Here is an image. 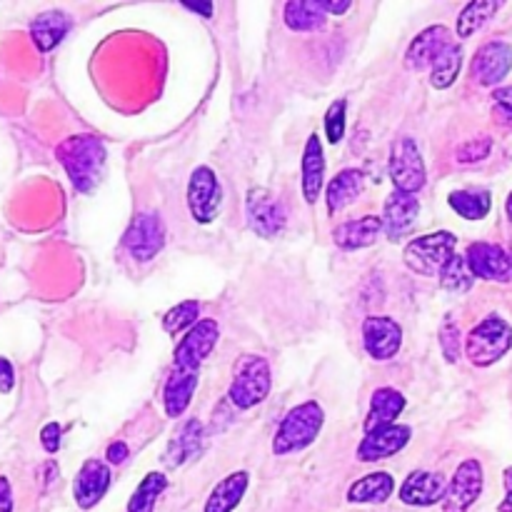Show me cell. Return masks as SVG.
I'll use <instances>...</instances> for the list:
<instances>
[{"mask_svg": "<svg viewBox=\"0 0 512 512\" xmlns=\"http://www.w3.org/2000/svg\"><path fill=\"white\" fill-rule=\"evenodd\" d=\"M460 68H463V48H460L458 43H453L448 45L438 58H435L433 73H430V83H433V88H440V90L450 88V85L458 80Z\"/></svg>", "mask_w": 512, "mask_h": 512, "instance_id": "4dcf8cb0", "label": "cell"}, {"mask_svg": "<svg viewBox=\"0 0 512 512\" xmlns=\"http://www.w3.org/2000/svg\"><path fill=\"white\" fill-rule=\"evenodd\" d=\"M0 512H13V490L5 478H0Z\"/></svg>", "mask_w": 512, "mask_h": 512, "instance_id": "7bdbcfd3", "label": "cell"}, {"mask_svg": "<svg viewBox=\"0 0 512 512\" xmlns=\"http://www.w3.org/2000/svg\"><path fill=\"white\" fill-rule=\"evenodd\" d=\"M198 313L200 305L198 300H185V303H178L173 310L163 315V330L170 335H178L183 330L193 328L198 323Z\"/></svg>", "mask_w": 512, "mask_h": 512, "instance_id": "e575fe53", "label": "cell"}, {"mask_svg": "<svg viewBox=\"0 0 512 512\" xmlns=\"http://www.w3.org/2000/svg\"><path fill=\"white\" fill-rule=\"evenodd\" d=\"M390 180L400 193L415 195L425 185V163L413 138H400L390 150Z\"/></svg>", "mask_w": 512, "mask_h": 512, "instance_id": "8992f818", "label": "cell"}, {"mask_svg": "<svg viewBox=\"0 0 512 512\" xmlns=\"http://www.w3.org/2000/svg\"><path fill=\"white\" fill-rule=\"evenodd\" d=\"M380 233H383V218H378V215H365L360 220H350V223L338 225L333 233V240L340 248L358 250L373 245Z\"/></svg>", "mask_w": 512, "mask_h": 512, "instance_id": "603a6c76", "label": "cell"}, {"mask_svg": "<svg viewBox=\"0 0 512 512\" xmlns=\"http://www.w3.org/2000/svg\"><path fill=\"white\" fill-rule=\"evenodd\" d=\"M493 100H495V105H498L500 113H503L505 118H508L512 123V85H508V88L495 90Z\"/></svg>", "mask_w": 512, "mask_h": 512, "instance_id": "ab89813d", "label": "cell"}, {"mask_svg": "<svg viewBox=\"0 0 512 512\" xmlns=\"http://www.w3.org/2000/svg\"><path fill=\"white\" fill-rule=\"evenodd\" d=\"M448 483L440 473H428V470H415L400 488V500L405 505H418V508H430L438 500L445 498Z\"/></svg>", "mask_w": 512, "mask_h": 512, "instance_id": "ac0fdd59", "label": "cell"}, {"mask_svg": "<svg viewBox=\"0 0 512 512\" xmlns=\"http://www.w3.org/2000/svg\"><path fill=\"white\" fill-rule=\"evenodd\" d=\"M70 30V15L63 10H45L38 18L30 23V38H33L35 48L40 53H48L53 50L60 40L68 35Z\"/></svg>", "mask_w": 512, "mask_h": 512, "instance_id": "cb8c5ba5", "label": "cell"}, {"mask_svg": "<svg viewBox=\"0 0 512 512\" xmlns=\"http://www.w3.org/2000/svg\"><path fill=\"white\" fill-rule=\"evenodd\" d=\"M455 245H458V238H455L453 233H445V230L443 233L423 235V238L413 240V243L405 248L403 260L413 273L433 278V275H440L445 263L453 258Z\"/></svg>", "mask_w": 512, "mask_h": 512, "instance_id": "277c9868", "label": "cell"}, {"mask_svg": "<svg viewBox=\"0 0 512 512\" xmlns=\"http://www.w3.org/2000/svg\"><path fill=\"white\" fill-rule=\"evenodd\" d=\"M220 203H223V190L213 170L205 165L195 168L188 185V208L195 223H213L215 215L220 213Z\"/></svg>", "mask_w": 512, "mask_h": 512, "instance_id": "ba28073f", "label": "cell"}, {"mask_svg": "<svg viewBox=\"0 0 512 512\" xmlns=\"http://www.w3.org/2000/svg\"><path fill=\"white\" fill-rule=\"evenodd\" d=\"M453 43V35H450V30L445 28V25H433V28L423 30V33L410 43L408 53H405V63H408L410 70L428 68V65H433L435 58Z\"/></svg>", "mask_w": 512, "mask_h": 512, "instance_id": "d6986e66", "label": "cell"}, {"mask_svg": "<svg viewBox=\"0 0 512 512\" xmlns=\"http://www.w3.org/2000/svg\"><path fill=\"white\" fill-rule=\"evenodd\" d=\"M165 488H168V480L163 473H148L130 498L128 512H153Z\"/></svg>", "mask_w": 512, "mask_h": 512, "instance_id": "d6a6232c", "label": "cell"}, {"mask_svg": "<svg viewBox=\"0 0 512 512\" xmlns=\"http://www.w3.org/2000/svg\"><path fill=\"white\" fill-rule=\"evenodd\" d=\"M365 188V175L360 170L348 168L343 173H338L333 178V183L328 185V213L335 215L340 210L348 208L350 203L358 200V195Z\"/></svg>", "mask_w": 512, "mask_h": 512, "instance_id": "484cf974", "label": "cell"}, {"mask_svg": "<svg viewBox=\"0 0 512 512\" xmlns=\"http://www.w3.org/2000/svg\"><path fill=\"white\" fill-rule=\"evenodd\" d=\"M123 245L138 263H148L163 250L165 245V225L158 215L140 213L125 230Z\"/></svg>", "mask_w": 512, "mask_h": 512, "instance_id": "52a82bcc", "label": "cell"}, {"mask_svg": "<svg viewBox=\"0 0 512 512\" xmlns=\"http://www.w3.org/2000/svg\"><path fill=\"white\" fill-rule=\"evenodd\" d=\"M483 493V465L465 460L458 465L443 498V512H468Z\"/></svg>", "mask_w": 512, "mask_h": 512, "instance_id": "8fae6325", "label": "cell"}, {"mask_svg": "<svg viewBox=\"0 0 512 512\" xmlns=\"http://www.w3.org/2000/svg\"><path fill=\"white\" fill-rule=\"evenodd\" d=\"M413 430L408 425H390V428L378 430V433L365 435L358 448V458L363 463H378V460L393 458L408 445Z\"/></svg>", "mask_w": 512, "mask_h": 512, "instance_id": "2e32d148", "label": "cell"}, {"mask_svg": "<svg viewBox=\"0 0 512 512\" xmlns=\"http://www.w3.org/2000/svg\"><path fill=\"white\" fill-rule=\"evenodd\" d=\"M363 343L370 358L385 363L393 355H398L400 345H403V328L393 318L373 315L363 323Z\"/></svg>", "mask_w": 512, "mask_h": 512, "instance_id": "7c38bea8", "label": "cell"}, {"mask_svg": "<svg viewBox=\"0 0 512 512\" xmlns=\"http://www.w3.org/2000/svg\"><path fill=\"white\" fill-rule=\"evenodd\" d=\"M323 0H290L285 5V25L290 30H300V33H310V30H320L325 25Z\"/></svg>", "mask_w": 512, "mask_h": 512, "instance_id": "83f0119b", "label": "cell"}, {"mask_svg": "<svg viewBox=\"0 0 512 512\" xmlns=\"http://www.w3.org/2000/svg\"><path fill=\"white\" fill-rule=\"evenodd\" d=\"M185 8L195 10V13L205 15V18H210V15H213V5L210 3H185Z\"/></svg>", "mask_w": 512, "mask_h": 512, "instance_id": "f6af8a7d", "label": "cell"}, {"mask_svg": "<svg viewBox=\"0 0 512 512\" xmlns=\"http://www.w3.org/2000/svg\"><path fill=\"white\" fill-rule=\"evenodd\" d=\"M512 70V45L503 43V40H493V43H485L483 48L475 53L473 60V78L480 85L490 88V85H498L500 80H505Z\"/></svg>", "mask_w": 512, "mask_h": 512, "instance_id": "5bb4252c", "label": "cell"}, {"mask_svg": "<svg viewBox=\"0 0 512 512\" xmlns=\"http://www.w3.org/2000/svg\"><path fill=\"white\" fill-rule=\"evenodd\" d=\"M325 413L315 400L298 405L285 415L283 425L278 428V435L273 440L275 455H290L295 450H303L318 440L320 430H323Z\"/></svg>", "mask_w": 512, "mask_h": 512, "instance_id": "7a4b0ae2", "label": "cell"}, {"mask_svg": "<svg viewBox=\"0 0 512 512\" xmlns=\"http://www.w3.org/2000/svg\"><path fill=\"white\" fill-rule=\"evenodd\" d=\"M220 330L215 320H198L193 328L185 333V338L180 340L178 348H175V368L183 370H195L198 373L203 360L213 353V348L218 345Z\"/></svg>", "mask_w": 512, "mask_h": 512, "instance_id": "30bf717a", "label": "cell"}, {"mask_svg": "<svg viewBox=\"0 0 512 512\" xmlns=\"http://www.w3.org/2000/svg\"><path fill=\"white\" fill-rule=\"evenodd\" d=\"M512 348V328L500 315H488L480 325L470 330L465 340V355L478 368L498 363Z\"/></svg>", "mask_w": 512, "mask_h": 512, "instance_id": "3957f363", "label": "cell"}, {"mask_svg": "<svg viewBox=\"0 0 512 512\" xmlns=\"http://www.w3.org/2000/svg\"><path fill=\"white\" fill-rule=\"evenodd\" d=\"M503 483H505V500L500 503V512H512V468H508L503 473Z\"/></svg>", "mask_w": 512, "mask_h": 512, "instance_id": "ee69618b", "label": "cell"}, {"mask_svg": "<svg viewBox=\"0 0 512 512\" xmlns=\"http://www.w3.org/2000/svg\"><path fill=\"white\" fill-rule=\"evenodd\" d=\"M500 10L498 0H475V3L465 5V10L458 18V38H470L478 33L490 18Z\"/></svg>", "mask_w": 512, "mask_h": 512, "instance_id": "1f68e13d", "label": "cell"}, {"mask_svg": "<svg viewBox=\"0 0 512 512\" xmlns=\"http://www.w3.org/2000/svg\"><path fill=\"white\" fill-rule=\"evenodd\" d=\"M345 110H348V103H345V100H335L328 108V115H325V135H328L330 143H340V140H343Z\"/></svg>", "mask_w": 512, "mask_h": 512, "instance_id": "d590c367", "label": "cell"}, {"mask_svg": "<svg viewBox=\"0 0 512 512\" xmlns=\"http://www.w3.org/2000/svg\"><path fill=\"white\" fill-rule=\"evenodd\" d=\"M490 150H493V140L490 138H475V140H468V143H463L458 148V163L468 165V163H480V160H485L490 155Z\"/></svg>", "mask_w": 512, "mask_h": 512, "instance_id": "8d00e7d4", "label": "cell"}, {"mask_svg": "<svg viewBox=\"0 0 512 512\" xmlns=\"http://www.w3.org/2000/svg\"><path fill=\"white\" fill-rule=\"evenodd\" d=\"M248 480L250 475L243 473V470L220 480L213 493H210L208 503H205V512H233L243 500L245 490H248Z\"/></svg>", "mask_w": 512, "mask_h": 512, "instance_id": "4316f807", "label": "cell"}, {"mask_svg": "<svg viewBox=\"0 0 512 512\" xmlns=\"http://www.w3.org/2000/svg\"><path fill=\"white\" fill-rule=\"evenodd\" d=\"M203 450V425L198 420H185L183 428L173 435L168 450H165V465L168 468H180Z\"/></svg>", "mask_w": 512, "mask_h": 512, "instance_id": "7402d4cb", "label": "cell"}, {"mask_svg": "<svg viewBox=\"0 0 512 512\" xmlns=\"http://www.w3.org/2000/svg\"><path fill=\"white\" fill-rule=\"evenodd\" d=\"M475 275L470 273L468 263H465L463 255H453V258L445 263V268L440 270V285L445 290H453V293H465V290L473 288Z\"/></svg>", "mask_w": 512, "mask_h": 512, "instance_id": "836d02e7", "label": "cell"}, {"mask_svg": "<svg viewBox=\"0 0 512 512\" xmlns=\"http://www.w3.org/2000/svg\"><path fill=\"white\" fill-rule=\"evenodd\" d=\"M420 203L415 195L400 193L395 190L393 195H388L383 210V230L390 240H400L415 228V220H418Z\"/></svg>", "mask_w": 512, "mask_h": 512, "instance_id": "9a60e30c", "label": "cell"}, {"mask_svg": "<svg viewBox=\"0 0 512 512\" xmlns=\"http://www.w3.org/2000/svg\"><path fill=\"white\" fill-rule=\"evenodd\" d=\"M448 203L465 220H483L493 208L488 190H455L450 193Z\"/></svg>", "mask_w": 512, "mask_h": 512, "instance_id": "f546056e", "label": "cell"}, {"mask_svg": "<svg viewBox=\"0 0 512 512\" xmlns=\"http://www.w3.org/2000/svg\"><path fill=\"white\" fill-rule=\"evenodd\" d=\"M505 210H508V218L512 220V193L508 195V203H505Z\"/></svg>", "mask_w": 512, "mask_h": 512, "instance_id": "7dc6e473", "label": "cell"}, {"mask_svg": "<svg viewBox=\"0 0 512 512\" xmlns=\"http://www.w3.org/2000/svg\"><path fill=\"white\" fill-rule=\"evenodd\" d=\"M60 435H63V428L58 423H48L43 430H40V443L48 453H58L60 448Z\"/></svg>", "mask_w": 512, "mask_h": 512, "instance_id": "f35d334b", "label": "cell"}, {"mask_svg": "<svg viewBox=\"0 0 512 512\" xmlns=\"http://www.w3.org/2000/svg\"><path fill=\"white\" fill-rule=\"evenodd\" d=\"M405 410V398L395 388H380L370 400V413L365 420V435L378 433V430L395 425L398 415Z\"/></svg>", "mask_w": 512, "mask_h": 512, "instance_id": "ffe728a7", "label": "cell"}, {"mask_svg": "<svg viewBox=\"0 0 512 512\" xmlns=\"http://www.w3.org/2000/svg\"><path fill=\"white\" fill-rule=\"evenodd\" d=\"M110 485V468L103 460H85L83 468H80L78 478H75V503L78 508L90 510L93 505H98L103 500V495L108 493Z\"/></svg>", "mask_w": 512, "mask_h": 512, "instance_id": "e0dca14e", "label": "cell"}, {"mask_svg": "<svg viewBox=\"0 0 512 512\" xmlns=\"http://www.w3.org/2000/svg\"><path fill=\"white\" fill-rule=\"evenodd\" d=\"M395 480L388 473H373L368 478L358 480V483L350 485L348 500L350 503H385V500L393 495Z\"/></svg>", "mask_w": 512, "mask_h": 512, "instance_id": "f1b7e54d", "label": "cell"}, {"mask_svg": "<svg viewBox=\"0 0 512 512\" xmlns=\"http://www.w3.org/2000/svg\"><path fill=\"white\" fill-rule=\"evenodd\" d=\"M270 393V365L265 358L250 355L243 358L238 373H235L233 385L228 390L230 403L238 410H250L263 403Z\"/></svg>", "mask_w": 512, "mask_h": 512, "instance_id": "5b68a950", "label": "cell"}, {"mask_svg": "<svg viewBox=\"0 0 512 512\" xmlns=\"http://www.w3.org/2000/svg\"><path fill=\"white\" fill-rule=\"evenodd\" d=\"M105 458H108V463H113V465H123L125 460H128V445L113 443L108 448V453H105Z\"/></svg>", "mask_w": 512, "mask_h": 512, "instance_id": "b9f144b4", "label": "cell"}, {"mask_svg": "<svg viewBox=\"0 0 512 512\" xmlns=\"http://www.w3.org/2000/svg\"><path fill=\"white\" fill-rule=\"evenodd\" d=\"M323 8H325V13H345V10L350 8V3L348 0H345V3H328V0H323Z\"/></svg>", "mask_w": 512, "mask_h": 512, "instance_id": "bcb514c9", "label": "cell"}, {"mask_svg": "<svg viewBox=\"0 0 512 512\" xmlns=\"http://www.w3.org/2000/svg\"><path fill=\"white\" fill-rule=\"evenodd\" d=\"M245 210H248L250 228L260 238H275L285 228V223H288V210H285V205L265 188L250 190Z\"/></svg>", "mask_w": 512, "mask_h": 512, "instance_id": "9c48e42d", "label": "cell"}, {"mask_svg": "<svg viewBox=\"0 0 512 512\" xmlns=\"http://www.w3.org/2000/svg\"><path fill=\"white\" fill-rule=\"evenodd\" d=\"M465 263L475 278L495 280V283H508L512 278V260L500 245L473 243L465 253Z\"/></svg>", "mask_w": 512, "mask_h": 512, "instance_id": "4fadbf2b", "label": "cell"}, {"mask_svg": "<svg viewBox=\"0 0 512 512\" xmlns=\"http://www.w3.org/2000/svg\"><path fill=\"white\" fill-rule=\"evenodd\" d=\"M15 385V370L10 360L0 358V393H10Z\"/></svg>", "mask_w": 512, "mask_h": 512, "instance_id": "60d3db41", "label": "cell"}, {"mask_svg": "<svg viewBox=\"0 0 512 512\" xmlns=\"http://www.w3.org/2000/svg\"><path fill=\"white\" fill-rule=\"evenodd\" d=\"M323 180H325L323 143H320L318 135H310L303 153V195L308 203H315V200L320 198Z\"/></svg>", "mask_w": 512, "mask_h": 512, "instance_id": "d4e9b609", "label": "cell"}, {"mask_svg": "<svg viewBox=\"0 0 512 512\" xmlns=\"http://www.w3.org/2000/svg\"><path fill=\"white\" fill-rule=\"evenodd\" d=\"M55 155L78 193H90L98 188L105 160H108L103 140H98L95 135H70L58 145Z\"/></svg>", "mask_w": 512, "mask_h": 512, "instance_id": "6da1fadb", "label": "cell"}, {"mask_svg": "<svg viewBox=\"0 0 512 512\" xmlns=\"http://www.w3.org/2000/svg\"><path fill=\"white\" fill-rule=\"evenodd\" d=\"M195 390H198V373H195V370L173 368V373H170L163 390L165 413H168L170 418H180V415L188 410Z\"/></svg>", "mask_w": 512, "mask_h": 512, "instance_id": "44dd1931", "label": "cell"}, {"mask_svg": "<svg viewBox=\"0 0 512 512\" xmlns=\"http://www.w3.org/2000/svg\"><path fill=\"white\" fill-rule=\"evenodd\" d=\"M440 348H443V355L450 363L460 358V330L453 323V318H445L443 328H440Z\"/></svg>", "mask_w": 512, "mask_h": 512, "instance_id": "74e56055", "label": "cell"}]
</instances>
